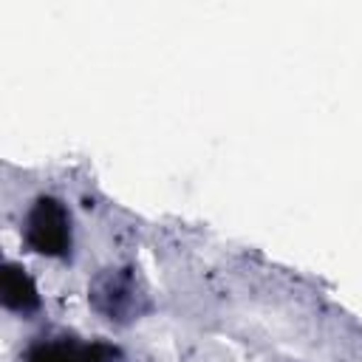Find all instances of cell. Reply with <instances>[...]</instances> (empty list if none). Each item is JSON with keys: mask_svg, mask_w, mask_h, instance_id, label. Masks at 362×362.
I'll return each mask as SVG.
<instances>
[{"mask_svg": "<svg viewBox=\"0 0 362 362\" xmlns=\"http://www.w3.org/2000/svg\"><path fill=\"white\" fill-rule=\"evenodd\" d=\"M28 362H99V359L90 356L88 348H82V345L57 342V345H42Z\"/></svg>", "mask_w": 362, "mask_h": 362, "instance_id": "3957f363", "label": "cell"}, {"mask_svg": "<svg viewBox=\"0 0 362 362\" xmlns=\"http://www.w3.org/2000/svg\"><path fill=\"white\" fill-rule=\"evenodd\" d=\"M25 235L37 252L62 255L65 246H71V221H68L65 209L59 206V201L40 198L28 212Z\"/></svg>", "mask_w": 362, "mask_h": 362, "instance_id": "7a4b0ae2", "label": "cell"}, {"mask_svg": "<svg viewBox=\"0 0 362 362\" xmlns=\"http://www.w3.org/2000/svg\"><path fill=\"white\" fill-rule=\"evenodd\" d=\"M90 300L99 314H105L107 320H116V322L136 320L144 308V291H141L139 280L122 269H110V272L99 274L90 286Z\"/></svg>", "mask_w": 362, "mask_h": 362, "instance_id": "6da1fadb", "label": "cell"}]
</instances>
